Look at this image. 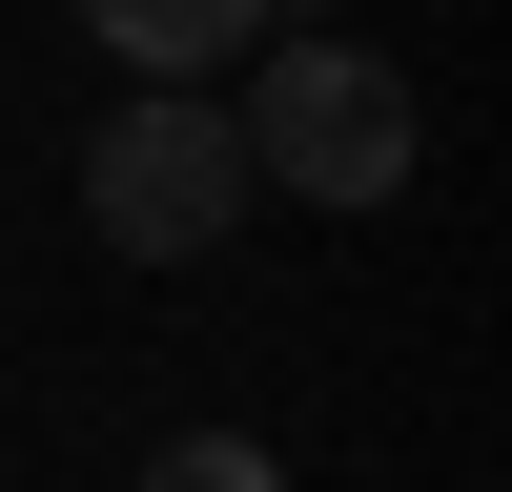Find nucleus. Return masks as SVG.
<instances>
[{"mask_svg": "<svg viewBox=\"0 0 512 492\" xmlns=\"http://www.w3.org/2000/svg\"><path fill=\"white\" fill-rule=\"evenodd\" d=\"M410 144H431V103L390 82V41H287L246 82V185H287V205H390Z\"/></svg>", "mask_w": 512, "mask_h": 492, "instance_id": "f257e3e1", "label": "nucleus"}, {"mask_svg": "<svg viewBox=\"0 0 512 492\" xmlns=\"http://www.w3.org/2000/svg\"><path fill=\"white\" fill-rule=\"evenodd\" d=\"M82 226H103L123 267H205V246L246 226V123L205 103V82L103 103V144H82Z\"/></svg>", "mask_w": 512, "mask_h": 492, "instance_id": "f03ea898", "label": "nucleus"}, {"mask_svg": "<svg viewBox=\"0 0 512 492\" xmlns=\"http://www.w3.org/2000/svg\"><path fill=\"white\" fill-rule=\"evenodd\" d=\"M287 0H82V41L103 62H144V82H205V62H246Z\"/></svg>", "mask_w": 512, "mask_h": 492, "instance_id": "7ed1b4c3", "label": "nucleus"}, {"mask_svg": "<svg viewBox=\"0 0 512 492\" xmlns=\"http://www.w3.org/2000/svg\"><path fill=\"white\" fill-rule=\"evenodd\" d=\"M144 492H287V472H267L246 431H164V451H144Z\"/></svg>", "mask_w": 512, "mask_h": 492, "instance_id": "20e7f679", "label": "nucleus"}]
</instances>
